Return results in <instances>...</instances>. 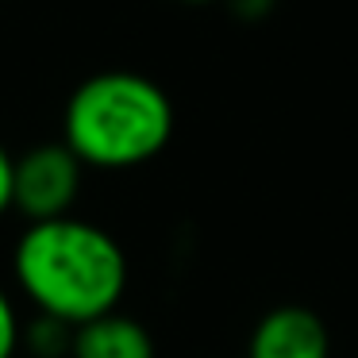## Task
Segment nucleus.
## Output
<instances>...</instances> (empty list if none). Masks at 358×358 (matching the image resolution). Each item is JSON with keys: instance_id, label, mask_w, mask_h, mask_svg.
Segmentation results:
<instances>
[{"instance_id": "423d86ee", "label": "nucleus", "mask_w": 358, "mask_h": 358, "mask_svg": "<svg viewBox=\"0 0 358 358\" xmlns=\"http://www.w3.org/2000/svg\"><path fill=\"white\" fill-rule=\"evenodd\" d=\"M73 331H78V327L66 324V320L35 312L31 320H24V350L31 358H70Z\"/></svg>"}, {"instance_id": "f257e3e1", "label": "nucleus", "mask_w": 358, "mask_h": 358, "mask_svg": "<svg viewBox=\"0 0 358 358\" xmlns=\"http://www.w3.org/2000/svg\"><path fill=\"white\" fill-rule=\"evenodd\" d=\"M12 278L35 312L81 327L116 312L127 293V255L108 227L81 216L39 220L12 247Z\"/></svg>"}, {"instance_id": "9d476101", "label": "nucleus", "mask_w": 358, "mask_h": 358, "mask_svg": "<svg viewBox=\"0 0 358 358\" xmlns=\"http://www.w3.org/2000/svg\"><path fill=\"white\" fill-rule=\"evenodd\" d=\"M178 4H189V8H204V4H220V0H178Z\"/></svg>"}, {"instance_id": "1a4fd4ad", "label": "nucleus", "mask_w": 358, "mask_h": 358, "mask_svg": "<svg viewBox=\"0 0 358 358\" xmlns=\"http://www.w3.org/2000/svg\"><path fill=\"white\" fill-rule=\"evenodd\" d=\"M227 4H231V12L243 20H262L266 12L273 8V0H227Z\"/></svg>"}, {"instance_id": "7ed1b4c3", "label": "nucleus", "mask_w": 358, "mask_h": 358, "mask_svg": "<svg viewBox=\"0 0 358 358\" xmlns=\"http://www.w3.org/2000/svg\"><path fill=\"white\" fill-rule=\"evenodd\" d=\"M85 162L58 143H35L16 158V208L27 224L39 220L73 216V204L81 196Z\"/></svg>"}, {"instance_id": "0eeeda50", "label": "nucleus", "mask_w": 358, "mask_h": 358, "mask_svg": "<svg viewBox=\"0 0 358 358\" xmlns=\"http://www.w3.org/2000/svg\"><path fill=\"white\" fill-rule=\"evenodd\" d=\"M24 350V320L20 304L8 289L0 285V358H16Z\"/></svg>"}, {"instance_id": "f03ea898", "label": "nucleus", "mask_w": 358, "mask_h": 358, "mask_svg": "<svg viewBox=\"0 0 358 358\" xmlns=\"http://www.w3.org/2000/svg\"><path fill=\"white\" fill-rule=\"evenodd\" d=\"M173 139V101L158 81L135 70H104L70 93L62 143L85 170H135Z\"/></svg>"}, {"instance_id": "6e6552de", "label": "nucleus", "mask_w": 358, "mask_h": 358, "mask_svg": "<svg viewBox=\"0 0 358 358\" xmlns=\"http://www.w3.org/2000/svg\"><path fill=\"white\" fill-rule=\"evenodd\" d=\"M16 208V155L0 143V216Z\"/></svg>"}, {"instance_id": "20e7f679", "label": "nucleus", "mask_w": 358, "mask_h": 358, "mask_svg": "<svg viewBox=\"0 0 358 358\" xmlns=\"http://www.w3.org/2000/svg\"><path fill=\"white\" fill-rule=\"evenodd\" d=\"M247 358H331V331L308 304H278L250 327Z\"/></svg>"}, {"instance_id": "39448f33", "label": "nucleus", "mask_w": 358, "mask_h": 358, "mask_svg": "<svg viewBox=\"0 0 358 358\" xmlns=\"http://www.w3.org/2000/svg\"><path fill=\"white\" fill-rule=\"evenodd\" d=\"M70 358H158V350L147 327L116 308L73 331Z\"/></svg>"}]
</instances>
